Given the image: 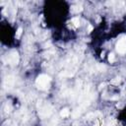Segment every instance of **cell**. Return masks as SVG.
<instances>
[{
    "mask_svg": "<svg viewBox=\"0 0 126 126\" xmlns=\"http://www.w3.org/2000/svg\"><path fill=\"white\" fill-rule=\"evenodd\" d=\"M0 34H1L2 42L6 45H10L14 42V39H15V29L8 22L2 21Z\"/></svg>",
    "mask_w": 126,
    "mask_h": 126,
    "instance_id": "7a4b0ae2",
    "label": "cell"
},
{
    "mask_svg": "<svg viewBox=\"0 0 126 126\" xmlns=\"http://www.w3.org/2000/svg\"><path fill=\"white\" fill-rule=\"evenodd\" d=\"M120 119L123 120L124 122H126V106H125V108L120 113Z\"/></svg>",
    "mask_w": 126,
    "mask_h": 126,
    "instance_id": "3957f363",
    "label": "cell"
},
{
    "mask_svg": "<svg viewBox=\"0 0 126 126\" xmlns=\"http://www.w3.org/2000/svg\"><path fill=\"white\" fill-rule=\"evenodd\" d=\"M43 15L47 25L60 30L68 19L69 5L65 1H46L43 6Z\"/></svg>",
    "mask_w": 126,
    "mask_h": 126,
    "instance_id": "6da1fadb",
    "label": "cell"
}]
</instances>
